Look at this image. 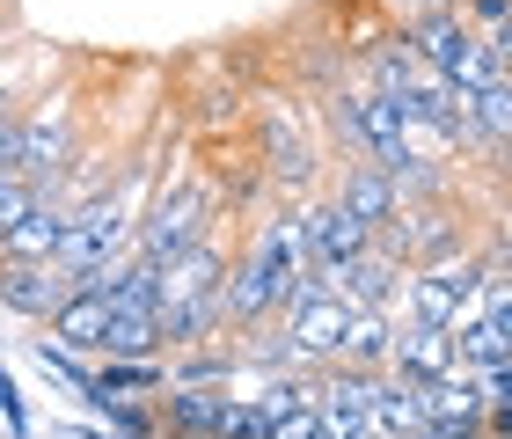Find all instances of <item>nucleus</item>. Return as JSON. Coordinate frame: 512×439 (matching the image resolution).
<instances>
[{
  "mask_svg": "<svg viewBox=\"0 0 512 439\" xmlns=\"http://www.w3.org/2000/svg\"><path fill=\"white\" fill-rule=\"evenodd\" d=\"M66 293H74V279L59 264H0V308L15 322H44Z\"/></svg>",
  "mask_w": 512,
  "mask_h": 439,
  "instance_id": "9b49d317",
  "label": "nucleus"
},
{
  "mask_svg": "<svg viewBox=\"0 0 512 439\" xmlns=\"http://www.w3.org/2000/svg\"><path fill=\"white\" fill-rule=\"evenodd\" d=\"M366 242H374V235H366L330 191H315L308 205H300V249H308V264H352Z\"/></svg>",
  "mask_w": 512,
  "mask_h": 439,
  "instance_id": "6e6552de",
  "label": "nucleus"
},
{
  "mask_svg": "<svg viewBox=\"0 0 512 439\" xmlns=\"http://www.w3.org/2000/svg\"><path fill=\"white\" fill-rule=\"evenodd\" d=\"M161 388H169V359H96L88 403L96 396H161Z\"/></svg>",
  "mask_w": 512,
  "mask_h": 439,
  "instance_id": "dca6fc26",
  "label": "nucleus"
},
{
  "mask_svg": "<svg viewBox=\"0 0 512 439\" xmlns=\"http://www.w3.org/2000/svg\"><path fill=\"white\" fill-rule=\"evenodd\" d=\"M337 293L352 300V308H395V293H403V264H395L381 242H366L352 264H337Z\"/></svg>",
  "mask_w": 512,
  "mask_h": 439,
  "instance_id": "f8f14e48",
  "label": "nucleus"
},
{
  "mask_svg": "<svg viewBox=\"0 0 512 439\" xmlns=\"http://www.w3.org/2000/svg\"><path fill=\"white\" fill-rule=\"evenodd\" d=\"M374 8L388 22H417V15H439V8H454V0H374Z\"/></svg>",
  "mask_w": 512,
  "mask_h": 439,
  "instance_id": "aec40b11",
  "label": "nucleus"
},
{
  "mask_svg": "<svg viewBox=\"0 0 512 439\" xmlns=\"http://www.w3.org/2000/svg\"><path fill=\"white\" fill-rule=\"evenodd\" d=\"M227 264H235V242H220V227H213V235H198L191 249H176V257L154 271V308H183V300L220 293Z\"/></svg>",
  "mask_w": 512,
  "mask_h": 439,
  "instance_id": "423d86ee",
  "label": "nucleus"
},
{
  "mask_svg": "<svg viewBox=\"0 0 512 439\" xmlns=\"http://www.w3.org/2000/svg\"><path fill=\"white\" fill-rule=\"evenodd\" d=\"M395 30L410 37V52L425 74H439L447 88H461V96H476L483 81L512 74V66L491 59V44H483V30H469L461 22V8H439V15H417V22H395Z\"/></svg>",
  "mask_w": 512,
  "mask_h": 439,
  "instance_id": "20e7f679",
  "label": "nucleus"
},
{
  "mask_svg": "<svg viewBox=\"0 0 512 439\" xmlns=\"http://www.w3.org/2000/svg\"><path fill=\"white\" fill-rule=\"evenodd\" d=\"M388 374H403V381H447V374H461L454 330H432V322H403V315H395Z\"/></svg>",
  "mask_w": 512,
  "mask_h": 439,
  "instance_id": "1a4fd4ad",
  "label": "nucleus"
},
{
  "mask_svg": "<svg viewBox=\"0 0 512 439\" xmlns=\"http://www.w3.org/2000/svg\"><path fill=\"white\" fill-rule=\"evenodd\" d=\"M454 8H461L469 30H505V22H512V0H454Z\"/></svg>",
  "mask_w": 512,
  "mask_h": 439,
  "instance_id": "6ab92c4d",
  "label": "nucleus"
},
{
  "mask_svg": "<svg viewBox=\"0 0 512 439\" xmlns=\"http://www.w3.org/2000/svg\"><path fill=\"white\" fill-rule=\"evenodd\" d=\"M103 359H161V308H110Z\"/></svg>",
  "mask_w": 512,
  "mask_h": 439,
  "instance_id": "f3484780",
  "label": "nucleus"
},
{
  "mask_svg": "<svg viewBox=\"0 0 512 439\" xmlns=\"http://www.w3.org/2000/svg\"><path fill=\"white\" fill-rule=\"evenodd\" d=\"M139 205H147V161L125 176V183H103V191H88L66 205V235H59V271L66 279H96L110 257H125L132 249V227H139Z\"/></svg>",
  "mask_w": 512,
  "mask_h": 439,
  "instance_id": "f03ea898",
  "label": "nucleus"
},
{
  "mask_svg": "<svg viewBox=\"0 0 512 439\" xmlns=\"http://www.w3.org/2000/svg\"><path fill=\"white\" fill-rule=\"evenodd\" d=\"M454 352L469 374H491V366H512V315H469L454 330Z\"/></svg>",
  "mask_w": 512,
  "mask_h": 439,
  "instance_id": "2eb2a0df",
  "label": "nucleus"
},
{
  "mask_svg": "<svg viewBox=\"0 0 512 439\" xmlns=\"http://www.w3.org/2000/svg\"><path fill=\"white\" fill-rule=\"evenodd\" d=\"M37 205V183H22V176H0V227H15L22 213Z\"/></svg>",
  "mask_w": 512,
  "mask_h": 439,
  "instance_id": "a211bd4d",
  "label": "nucleus"
},
{
  "mask_svg": "<svg viewBox=\"0 0 512 439\" xmlns=\"http://www.w3.org/2000/svg\"><path fill=\"white\" fill-rule=\"evenodd\" d=\"M388 344H395V308H352L337 337V366H359V374H388Z\"/></svg>",
  "mask_w": 512,
  "mask_h": 439,
  "instance_id": "ddd939ff",
  "label": "nucleus"
},
{
  "mask_svg": "<svg viewBox=\"0 0 512 439\" xmlns=\"http://www.w3.org/2000/svg\"><path fill=\"white\" fill-rule=\"evenodd\" d=\"M59 235H66V213L37 198L15 227H0V264H52L59 257Z\"/></svg>",
  "mask_w": 512,
  "mask_h": 439,
  "instance_id": "4468645a",
  "label": "nucleus"
},
{
  "mask_svg": "<svg viewBox=\"0 0 512 439\" xmlns=\"http://www.w3.org/2000/svg\"><path fill=\"white\" fill-rule=\"evenodd\" d=\"M103 322H110V300L81 279L52 315L37 322V337L52 344V352H66V359H103Z\"/></svg>",
  "mask_w": 512,
  "mask_h": 439,
  "instance_id": "0eeeda50",
  "label": "nucleus"
},
{
  "mask_svg": "<svg viewBox=\"0 0 512 439\" xmlns=\"http://www.w3.org/2000/svg\"><path fill=\"white\" fill-rule=\"evenodd\" d=\"M227 213H220V183L205 169H176L154 183V198L139 205V227H132V249L147 264H169L176 249H191L198 235H213Z\"/></svg>",
  "mask_w": 512,
  "mask_h": 439,
  "instance_id": "7ed1b4c3",
  "label": "nucleus"
},
{
  "mask_svg": "<svg viewBox=\"0 0 512 439\" xmlns=\"http://www.w3.org/2000/svg\"><path fill=\"white\" fill-rule=\"evenodd\" d=\"M476 249H483V242H476ZM476 249L403 271L395 315H403V322H432V330H461V322L476 315Z\"/></svg>",
  "mask_w": 512,
  "mask_h": 439,
  "instance_id": "39448f33",
  "label": "nucleus"
},
{
  "mask_svg": "<svg viewBox=\"0 0 512 439\" xmlns=\"http://www.w3.org/2000/svg\"><path fill=\"white\" fill-rule=\"evenodd\" d=\"M491 227H505V213H476V198H469V176L447 183V191H432V198H410V205H395V220L381 227V249L403 271L417 264H439V257H461V249H476Z\"/></svg>",
  "mask_w": 512,
  "mask_h": 439,
  "instance_id": "f257e3e1",
  "label": "nucleus"
},
{
  "mask_svg": "<svg viewBox=\"0 0 512 439\" xmlns=\"http://www.w3.org/2000/svg\"><path fill=\"white\" fill-rule=\"evenodd\" d=\"M322 191H330L344 213L366 227V235H381V227L395 220V176H388V169H374V161H344V169L322 183Z\"/></svg>",
  "mask_w": 512,
  "mask_h": 439,
  "instance_id": "9d476101",
  "label": "nucleus"
}]
</instances>
